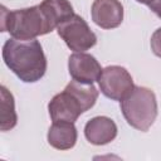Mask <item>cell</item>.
Wrapping results in <instances>:
<instances>
[{"label":"cell","mask_w":161,"mask_h":161,"mask_svg":"<svg viewBox=\"0 0 161 161\" xmlns=\"http://www.w3.org/2000/svg\"><path fill=\"white\" fill-rule=\"evenodd\" d=\"M92 20L102 29H114L123 20V6L118 0H94L91 8Z\"/></svg>","instance_id":"obj_8"},{"label":"cell","mask_w":161,"mask_h":161,"mask_svg":"<svg viewBox=\"0 0 161 161\" xmlns=\"http://www.w3.org/2000/svg\"><path fill=\"white\" fill-rule=\"evenodd\" d=\"M114 121L106 116H97L89 119L84 126V136L92 145L101 146L112 142L117 136Z\"/></svg>","instance_id":"obj_9"},{"label":"cell","mask_w":161,"mask_h":161,"mask_svg":"<svg viewBox=\"0 0 161 161\" xmlns=\"http://www.w3.org/2000/svg\"><path fill=\"white\" fill-rule=\"evenodd\" d=\"M68 70L74 80L93 84L96 80L98 82L103 69L92 54L74 52L68 59Z\"/></svg>","instance_id":"obj_7"},{"label":"cell","mask_w":161,"mask_h":161,"mask_svg":"<svg viewBox=\"0 0 161 161\" xmlns=\"http://www.w3.org/2000/svg\"><path fill=\"white\" fill-rule=\"evenodd\" d=\"M18 116L15 112V103L13 94L5 86H1V122L0 130L9 131L16 126Z\"/></svg>","instance_id":"obj_12"},{"label":"cell","mask_w":161,"mask_h":161,"mask_svg":"<svg viewBox=\"0 0 161 161\" xmlns=\"http://www.w3.org/2000/svg\"><path fill=\"white\" fill-rule=\"evenodd\" d=\"M137 3H141V4H145V5H148V4H151L153 0H136Z\"/></svg>","instance_id":"obj_15"},{"label":"cell","mask_w":161,"mask_h":161,"mask_svg":"<svg viewBox=\"0 0 161 161\" xmlns=\"http://www.w3.org/2000/svg\"><path fill=\"white\" fill-rule=\"evenodd\" d=\"M148 8L151 11H153L158 18H161V0H153L151 4H148Z\"/></svg>","instance_id":"obj_14"},{"label":"cell","mask_w":161,"mask_h":161,"mask_svg":"<svg viewBox=\"0 0 161 161\" xmlns=\"http://www.w3.org/2000/svg\"><path fill=\"white\" fill-rule=\"evenodd\" d=\"M54 29L55 26L40 4L11 11L1 6V31H8L15 39L31 40Z\"/></svg>","instance_id":"obj_3"},{"label":"cell","mask_w":161,"mask_h":161,"mask_svg":"<svg viewBox=\"0 0 161 161\" xmlns=\"http://www.w3.org/2000/svg\"><path fill=\"white\" fill-rule=\"evenodd\" d=\"M40 6L55 28L74 15V10L69 0H43Z\"/></svg>","instance_id":"obj_11"},{"label":"cell","mask_w":161,"mask_h":161,"mask_svg":"<svg viewBox=\"0 0 161 161\" xmlns=\"http://www.w3.org/2000/svg\"><path fill=\"white\" fill-rule=\"evenodd\" d=\"M101 92L112 101H122L135 87L128 70L121 65L106 67L98 79Z\"/></svg>","instance_id":"obj_6"},{"label":"cell","mask_w":161,"mask_h":161,"mask_svg":"<svg viewBox=\"0 0 161 161\" xmlns=\"http://www.w3.org/2000/svg\"><path fill=\"white\" fill-rule=\"evenodd\" d=\"M48 142L57 150H70L77 142V128L73 122H53L48 130Z\"/></svg>","instance_id":"obj_10"},{"label":"cell","mask_w":161,"mask_h":161,"mask_svg":"<svg viewBox=\"0 0 161 161\" xmlns=\"http://www.w3.org/2000/svg\"><path fill=\"white\" fill-rule=\"evenodd\" d=\"M121 111L130 126L146 132L157 117L156 96L150 88L135 86L121 101Z\"/></svg>","instance_id":"obj_4"},{"label":"cell","mask_w":161,"mask_h":161,"mask_svg":"<svg viewBox=\"0 0 161 161\" xmlns=\"http://www.w3.org/2000/svg\"><path fill=\"white\" fill-rule=\"evenodd\" d=\"M57 31L67 47L73 52L88 50L97 43V35L91 30L87 21L77 14L59 24Z\"/></svg>","instance_id":"obj_5"},{"label":"cell","mask_w":161,"mask_h":161,"mask_svg":"<svg viewBox=\"0 0 161 161\" xmlns=\"http://www.w3.org/2000/svg\"><path fill=\"white\" fill-rule=\"evenodd\" d=\"M150 45H151V50L153 52V54L161 58V28L153 31L151 40H150Z\"/></svg>","instance_id":"obj_13"},{"label":"cell","mask_w":161,"mask_h":161,"mask_svg":"<svg viewBox=\"0 0 161 161\" xmlns=\"http://www.w3.org/2000/svg\"><path fill=\"white\" fill-rule=\"evenodd\" d=\"M3 59L6 67L24 83H35L47 72V58L36 39H8L3 45Z\"/></svg>","instance_id":"obj_1"},{"label":"cell","mask_w":161,"mask_h":161,"mask_svg":"<svg viewBox=\"0 0 161 161\" xmlns=\"http://www.w3.org/2000/svg\"><path fill=\"white\" fill-rule=\"evenodd\" d=\"M99 92L93 84L69 82L64 91L55 94L48 104L49 116L53 122H75L86 111L91 109L98 98Z\"/></svg>","instance_id":"obj_2"}]
</instances>
